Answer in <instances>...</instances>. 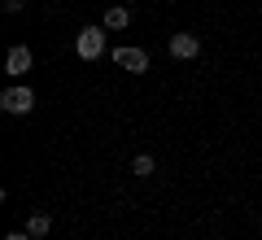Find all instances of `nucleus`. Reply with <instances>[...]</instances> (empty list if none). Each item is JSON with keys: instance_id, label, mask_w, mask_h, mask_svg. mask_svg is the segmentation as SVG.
Returning <instances> with one entry per match:
<instances>
[{"instance_id": "obj_6", "label": "nucleus", "mask_w": 262, "mask_h": 240, "mask_svg": "<svg viewBox=\"0 0 262 240\" xmlns=\"http://www.w3.org/2000/svg\"><path fill=\"white\" fill-rule=\"evenodd\" d=\"M127 27H131V9H127V5L105 9V31H127Z\"/></svg>"}, {"instance_id": "obj_4", "label": "nucleus", "mask_w": 262, "mask_h": 240, "mask_svg": "<svg viewBox=\"0 0 262 240\" xmlns=\"http://www.w3.org/2000/svg\"><path fill=\"white\" fill-rule=\"evenodd\" d=\"M170 57H179V61H192V57H201V39H196L192 31H179V35H170Z\"/></svg>"}, {"instance_id": "obj_8", "label": "nucleus", "mask_w": 262, "mask_h": 240, "mask_svg": "<svg viewBox=\"0 0 262 240\" xmlns=\"http://www.w3.org/2000/svg\"><path fill=\"white\" fill-rule=\"evenodd\" d=\"M153 170H158V162H153L149 153H140V157H131V175H136V179H149Z\"/></svg>"}, {"instance_id": "obj_9", "label": "nucleus", "mask_w": 262, "mask_h": 240, "mask_svg": "<svg viewBox=\"0 0 262 240\" xmlns=\"http://www.w3.org/2000/svg\"><path fill=\"white\" fill-rule=\"evenodd\" d=\"M5 13H22V0H5Z\"/></svg>"}, {"instance_id": "obj_5", "label": "nucleus", "mask_w": 262, "mask_h": 240, "mask_svg": "<svg viewBox=\"0 0 262 240\" xmlns=\"http://www.w3.org/2000/svg\"><path fill=\"white\" fill-rule=\"evenodd\" d=\"M31 61H35V57H31V48H27V44H13L9 57H5V70H9L13 79H22V74L31 70Z\"/></svg>"}, {"instance_id": "obj_7", "label": "nucleus", "mask_w": 262, "mask_h": 240, "mask_svg": "<svg viewBox=\"0 0 262 240\" xmlns=\"http://www.w3.org/2000/svg\"><path fill=\"white\" fill-rule=\"evenodd\" d=\"M48 231H53V219H48L44 210H35V214L27 219V236H31V240H44Z\"/></svg>"}, {"instance_id": "obj_10", "label": "nucleus", "mask_w": 262, "mask_h": 240, "mask_svg": "<svg viewBox=\"0 0 262 240\" xmlns=\"http://www.w3.org/2000/svg\"><path fill=\"white\" fill-rule=\"evenodd\" d=\"M5 240H31V236H27V231H9V236H5Z\"/></svg>"}, {"instance_id": "obj_2", "label": "nucleus", "mask_w": 262, "mask_h": 240, "mask_svg": "<svg viewBox=\"0 0 262 240\" xmlns=\"http://www.w3.org/2000/svg\"><path fill=\"white\" fill-rule=\"evenodd\" d=\"M0 110H5V114H31V110H35V92H31L27 83L5 88V92H0Z\"/></svg>"}, {"instance_id": "obj_1", "label": "nucleus", "mask_w": 262, "mask_h": 240, "mask_svg": "<svg viewBox=\"0 0 262 240\" xmlns=\"http://www.w3.org/2000/svg\"><path fill=\"white\" fill-rule=\"evenodd\" d=\"M75 53L83 57V61L105 57V31H101V27H83V31L75 35Z\"/></svg>"}, {"instance_id": "obj_3", "label": "nucleus", "mask_w": 262, "mask_h": 240, "mask_svg": "<svg viewBox=\"0 0 262 240\" xmlns=\"http://www.w3.org/2000/svg\"><path fill=\"white\" fill-rule=\"evenodd\" d=\"M114 66H122V70H131V74H144L149 70V53L144 48H114Z\"/></svg>"}]
</instances>
